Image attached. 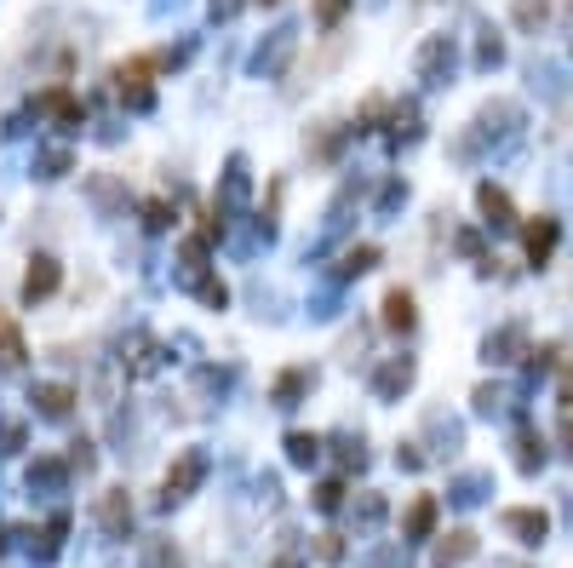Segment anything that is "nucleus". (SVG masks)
Returning <instances> with one entry per match:
<instances>
[{
  "instance_id": "17",
  "label": "nucleus",
  "mask_w": 573,
  "mask_h": 568,
  "mask_svg": "<svg viewBox=\"0 0 573 568\" xmlns=\"http://www.w3.org/2000/svg\"><path fill=\"white\" fill-rule=\"evenodd\" d=\"M379 253L374 247H356V253H345V264H339V276H361L367 271V264H374Z\"/></svg>"
},
{
  "instance_id": "10",
  "label": "nucleus",
  "mask_w": 573,
  "mask_h": 568,
  "mask_svg": "<svg viewBox=\"0 0 573 568\" xmlns=\"http://www.w3.org/2000/svg\"><path fill=\"white\" fill-rule=\"evenodd\" d=\"M551 247H556V219H539V224L528 230V258H533V264L551 258Z\"/></svg>"
},
{
  "instance_id": "20",
  "label": "nucleus",
  "mask_w": 573,
  "mask_h": 568,
  "mask_svg": "<svg viewBox=\"0 0 573 568\" xmlns=\"http://www.w3.org/2000/svg\"><path fill=\"white\" fill-rule=\"evenodd\" d=\"M345 7H350V0H316V18H321V23H339Z\"/></svg>"
},
{
  "instance_id": "24",
  "label": "nucleus",
  "mask_w": 573,
  "mask_h": 568,
  "mask_svg": "<svg viewBox=\"0 0 573 568\" xmlns=\"http://www.w3.org/2000/svg\"><path fill=\"white\" fill-rule=\"evenodd\" d=\"M269 7H276V0H269Z\"/></svg>"
},
{
  "instance_id": "4",
  "label": "nucleus",
  "mask_w": 573,
  "mask_h": 568,
  "mask_svg": "<svg viewBox=\"0 0 573 568\" xmlns=\"http://www.w3.org/2000/svg\"><path fill=\"white\" fill-rule=\"evenodd\" d=\"M58 258H35L29 264V276H23V298H47V293H58Z\"/></svg>"
},
{
  "instance_id": "11",
  "label": "nucleus",
  "mask_w": 573,
  "mask_h": 568,
  "mask_svg": "<svg viewBox=\"0 0 573 568\" xmlns=\"http://www.w3.org/2000/svg\"><path fill=\"white\" fill-rule=\"evenodd\" d=\"M477 202H482V213H488L493 224H516V219H511V195H504V190L482 184V190H477Z\"/></svg>"
},
{
  "instance_id": "8",
  "label": "nucleus",
  "mask_w": 573,
  "mask_h": 568,
  "mask_svg": "<svg viewBox=\"0 0 573 568\" xmlns=\"http://www.w3.org/2000/svg\"><path fill=\"white\" fill-rule=\"evenodd\" d=\"M35 403H41L47 419H63V414H70V403H75V390L70 385H35Z\"/></svg>"
},
{
  "instance_id": "5",
  "label": "nucleus",
  "mask_w": 573,
  "mask_h": 568,
  "mask_svg": "<svg viewBox=\"0 0 573 568\" xmlns=\"http://www.w3.org/2000/svg\"><path fill=\"white\" fill-rule=\"evenodd\" d=\"M504 528H511L522 546H539V540H545V528H551V523H545V511H504Z\"/></svg>"
},
{
  "instance_id": "9",
  "label": "nucleus",
  "mask_w": 573,
  "mask_h": 568,
  "mask_svg": "<svg viewBox=\"0 0 573 568\" xmlns=\"http://www.w3.org/2000/svg\"><path fill=\"white\" fill-rule=\"evenodd\" d=\"M442 63H453V47L436 36V41H424V52H419V75L436 81V75H442Z\"/></svg>"
},
{
  "instance_id": "23",
  "label": "nucleus",
  "mask_w": 573,
  "mask_h": 568,
  "mask_svg": "<svg viewBox=\"0 0 573 568\" xmlns=\"http://www.w3.org/2000/svg\"><path fill=\"white\" fill-rule=\"evenodd\" d=\"M144 213H150V230H166V219H173V213H166V202H150Z\"/></svg>"
},
{
  "instance_id": "22",
  "label": "nucleus",
  "mask_w": 573,
  "mask_h": 568,
  "mask_svg": "<svg viewBox=\"0 0 573 568\" xmlns=\"http://www.w3.org/2000/svg\"><path fill=\"white\" fill-rule=\"evenodd\" d=\"M539 459H545V448H539L533 437H522V471H533V465H539Z\"/></svg>"
},
{
  "instance_id": "19",
  "label": "nucleus",
  "mask_w": 573,
  "mask_h": 568,
  "mask_svg": "<svg viewBox=\"0 0 573 568\" xmlns=\"http://www.w3.org/2000/svg\"><path fill=\"white\" fill-rule=\"evenodd\" d=\"M41 166H47V173H41V179H58V173H63V166H70V150H47V155H41Z\"/></svg>"
},
{
  "instance_id": "13",
  "label": "nucleus",
  "mask_w": 573,
  "mask_h": 568,
  "mask_svg": "<svg viewBox=\"0 0 573 568\" xmlns=\"http://www.w3.org/2000/svg\"><path fill=\"white\" fill-rule=\"evenodd\" d=\"M287 454H293V465H316L321 443H316V437H305V430H293V437H287Z\"/></svg>"
},
{
  "instance_id": "6",
  "label": "nucleus",
  "mask_w": 573,
  "mask_h": 568,
  "mask_svg": "<svg viewBox=\"0 0 573 568\" xmlns=\"http://www.w3.org/2000/svg\"><path fill=\"white\" fill-rule=\"evenodd\" d=\"M430 528H436V499L419 494L413 511H408V523H401V534H408V540H430Z\"/></svg>"
},
{
  "instance_id": "7",
  "label": "nucleus",
  "mask_w": 573,
  "mask_h": 568,
  "mask_svg": "<svg viewBox=\"0 0 573 568\" xmlns=\"http://www.w3.org/2000/svg\"><path fill=\"white\" fill-rule=\"evenodd\" d=\"M413 322H419V316H413V293H401V287H396V293L385 298V327H396V333H408Z\"/></svg>"
},
{
  "instance_id": "16",
  "label": "nucleus",
  "mask_w": 573,
  "mask_h": 568,
  "mask_svg": "<svg viewBox=\"0 0 573 568\" xmlns=\"http://www.w3.org/2000/svg\"><path fill=\"white\" fill-rule=\"evenodd\" d=\"M305 385H310V374H298V367H293V374H282V385H276V403H282V408H293V396L305 390Z\"/></svg>"
},
{
  "instance_id": "1",
  "label": "nucleus",
  "mask_w": 573,
  "mask_h": 568,
  "mask_svg": "<svg viewBox=\"0 0 573 568\" xmlns=\"http://www.w3.org/2000/svg\"><path fill=\"white\" fill-rule=\"evenodd\" d=\"M207 477V454H178V465L166 471V483H161V506H173V499H190L195 494V483Z\"/></svg>"
},
{
  "instance_id": "12",
  "label": "nucleus",
  "mask_w": 573,
  "mask_h": 568,
  "mask_svg": "<svg viewBox=\"0 0 573 568\" xmlns=\"http://www.w3.org/2000/svg\"><path fill=\"white\" fill-rule=\"evenodd\" d=\"M18 362H23V339L12 322H0V367H18Z\"/></svg>"
},
{
  "instance_id": "2",
  "label": "nucleus",
  "mask_w": 573,
  "mask_h": 568,
  "mask_svg": "<svg viewBox=\"0 0 573 568\" xmlns=\"http://www.w3.org/2000/svg\"><path fill=\"white\" fill-rule=\"evenodd\" d=\"M98 523H104V534H126L132 528V506H126L121 488H110L104 499H98Z\"/></svg>"
},
{
  "instance_id": "18",
  "label": "nucleus",
  "mask_w": 573,
  "mask_h": 568,
  "mask_svg": "<svg viewBox=\"0 0 573 568\" xmlns=\"http://www.w3.org/2000/svg\"><path fill=\"white\" fill-rule=\"evenodd\" d=\"M516 23H522V29L545 23V0H516Z\"/></svg>"
},
{
  "instance_id": "14",
  "label": "nucleus",
  "mask_w": 573,
  "mask_h": 568,
  "mask_svg": "<svg viewBox=\"0 0 573 568\" xmlns=\"http://www.w3.org/2000/svg\"><path fill=\"white\" fill-rule=\"evenodd\" d=\"M413 379V362H390L385 367V374H379V396H390V390H401V385H408Z\"/></svg>"
},
{
  "instance_id": "21",
  "label": "nucleus",
  "mask_w": 573,
  "mask_h": 568,
  "mask_svg": "<svg viewBox=\"0 0 573 568\" xmlns=\"http://www.w3.org/2000/svg\"><path fill=\"white\" fill-rule=\"evenodd\" d=\"M339 499H345V483H327V488L316 494V506H321V511H339Z\"/></svg>"
},
{
  "instance_id": "15",
  "label": "nucleus",
  "mask_w": 573,
  "mask_h": 568,
  "mask_svg": "<svg viewBox=\"0 0 573 568\" xmlns=\"http://www.w3.org/2000/svg\"><path fill=\"white\" fill-rule=\"evenodd\" d=\"M35 483H41V488H58V483H63V465H58V459L29 465V488H35Z\"/></svg>"
},
{
  "instance_id": "3",
  "label": "nucleus",
  "mask_w": 573,
  "mask_h": 568,
  "mask_svg": "<svg viewBox=\"0 0 573 568\" xmlns=\"http://www.w3.org/2000/svg\"><path fill=\"white\" fill-rule=\"evenodd\" d=\"M470 551H477V534L470 528H453L442 546H436V568H459V562H470Z\"/></svg>"
}]
</instances>
